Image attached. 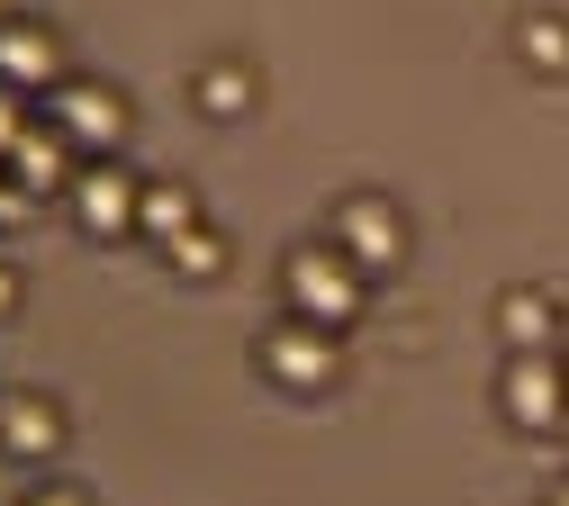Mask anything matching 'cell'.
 I'll use <instances>...</instances> for the list:
<instances>
[{"mask_svg": "<svg viewBox=\"0 0 569 506\" xmlns=\"http://www.w3.org/2000/svg\"><path fill=\"white\" fill-rule=\"evenodd\" d=\"M551 506H569V479H551Z\"/></svg>", "mask_w": 569, "mask_h": 506, "instance_id": "obj_19", "label": "cell"}, {"mask_svg": "<svg viewBox=\"0 0 569 506\" xmlns=\"http://www.w3.org/2000/svg\"><path fill=\"white\" fill-rule=\"evenodd\" d=\"M280 299L343 335V326H362V308H371V271L352 262L335 236H317V245H299L290 262H280Z\"/></svg>", "mask_w": 569, "mask_h": 506, "instance_id": "obj_1", "label": "cell"}, {"mask_svg": "<svg viewBox=\"0 0 569 506\" xmlns=\"http://www.w3.org/2000/svg\"><path fill=\"white\" fill-rule=\"evenodd\" d=\"M253 371H262L280 398H317V389H335V371H343V335L290 308L280 326H262V344H253Z\"/></svg>", "mask_w": 569, "mask_h": 506, "instance_id": "obj_2", "label": "cell"}, {"mask_svg": "<svg viewBox=\"0 0 569 506\" xmlns=\"http://www.w3.org/2000/svg\"><path fill=\"white\" fill-rule=\"evenodd\" d=\"M73 155H82V145L63 136L54 118H46V127L28 118V136L10 145V163H0V172H10V181H19L28 199H46V190H73Z\"/></svg>", "mask_w": 569, "mask_h": 506, "instance_id": "obj_7", "label": "cell"}, {"mask_svg": "<svg viewBox=\"0 0 569 506\" xmlns=\"http://www.w3.org/2000/svg\"><path fill=\"white\" fill-rule=\"evenodd\" d=\"M190 109H208V118L262 109V72H253V63H199V72H190Z\"/></svg>", "mask_w": 569, "mask_h": 506, "instance_id": "obj_10", "label": "cell"}, {"mask_svg": "<svg viewBox=\"0 0 569 506\" xmlns=\"http://www.w3.org/2000/svg\"><path fill=\"white\" fill-rule=\"evenodd\" d=\"M28 91H10V82H0V163H10V145L28 136V109H19Z\"/></svg>", "mask_w": 569, "mask_h": 506, "instance_id": "obj_15", "label": "cell"}, {"mask_svg": "<svg viewBox=\"0 0 569 506\" xmlns=\"http://www.w3.org/2000/svg\"><path fill=\"white\" fill-rule=\"evenodd\" d=\"M19 506H82V497H73V488H28Z\"/></svg>", "mask_w": 569, "mask_h": 506, "instance_id": "obj_16", "label": "cell"}, {"mask_svg": "<svg viewBox=\"0 0 569 506\" xmlns=\"http://www.w3.org/2000/svg\"><path fill=\"white\" fill-rule=\"evenodd\" d=\"M46 118L73 136L82 155H118V136H127V100H118L109 82H73V72L46 91Z\"/></svg>", "mask_w": 569, "mask_h": 506, "instance_id": "obj_5", "label": "cell"}, {"mask_svg": "<svg viewBox=\"0 0 569 506\" xmlns=\"http://www.w3.org/2000/svg\"><path fill=\"white\" fill-rule=\"evenodd\" d=\"M560 326H569V299H560Z\"/></svg>", "mask_w": 569, "mask_h": 506, "instance_id": "obj_20", "label": "cell"}, {"mask_svg": "<svg viewBox=\"0 0 569 506\" xmlns=\"http://www.w3.org/2000/svg\"><path fill=\"white\" fill-rule=\"evenodd\" d=\"M63 444V416L46 398H0V453H19V462H46Z\"/></svg>", "mask_w": 569, "mask_h": 506, "instance_id": "obj_11", "label": "cell"}, {"mask_svg": "<svg viewBox=\"0 0 569 506\" xmlns=\"http://www.w3.org/2000/svg\"><path fill=\"white\" fill-rule=\"evenodd\" d=\"M497 335H507V353H551L569 326H560V299L551 289H507V299H497Z\"/></svg>", "mask_w": 569, "mask_h": 506, "instance_id": "obj_9", "label": "cell"}, {"mask_svg": "<svg viewBox=\"0 0 569 506\" xmlns=\"http://www.w3.org/2000/svg\"><path fill=\"white\" fill-rule=\"evenodd\" d=\"M0 82L10 91H54L63 82V46L28 19H0Z\"/></svg>", "mask_w": 569, "mask_h": 506, "instance_id": "obj_8", "label": "cell"}, {"mask_svg": "<svg viewBox=\"0 0 569 506\" xmlns=\"http://www.w3.org/2000/svg\"><path fill=\"white\" fill-rule=\"evenodd\" d=\"M19 208H28V190H19V181H0V217H19Z\"/></svg>", "mask_w": 569, "mask_h": 506, "instance_id": "obj_18", "label": "cell"}, {"mask_svg": "<svg viewBox=\"0 0 569 506\" xmlns=\"http://www.w3.org/2000/svg\"><path fill=\"white\" fill-rule=\"evenodd\" d=\"M497 407H507L516 434L569 425V361L560 353H507V371H497Z\"/></svg>", "mask_w": 569, "mask_h": 506, "instance_id": "obj_4", "label": "cell"}, {"mask_svg": "<svg viewBox=\"0 0 569 506\" xmlns=\"http://www.w3.org/2000/svg\"><path fill=\"white\" fill-rule=\"evenodd\" d=\"M0 19H10V0H0Z\"/></svg>", "mask_w": 569, "mask_h": 506, "instance_id": "obj_21", "label": "cell"}, {"mask_svg": "<svg viewBox=\"0 0 569 506\" xmlns=\"http://www.w3.org/2000/svg\"><path fill=\"white\" fill-rule=\"evenodd\" d=\"M181 227H199V190L190 181H146V208H136V236H181Z\"/></svg>", "mask_w": 569, "mask_h": 506, "instance_id": "obj_12", "label": "cell"}, {"mask_svg": "<svg viewBox=\"0 0 569 506\" xmlns=\"http://www.w3.org/2000/svg\"><path fill=\"white\" fill-rule=\"evenodd\" d=\"M516 54H525V72H569V19L560 10L516 19Z\"/></svg>", "mask_w": 569, "mask_h": 506, "instance_id": "obj_13", "label": "cell"}, {"mask_svg": "<svg viewBox=\"0 0 569 506\" xmlns=\"http://www.w3.org/2000/svg\"><path fill=\"white\" fill-rule=\"evenodd\" d=\"M326 236H335L352 262H362L371 280H380V271H398V262H407V208H398L389 190H343V199L326 208Z\"/></svg>", "mask_w": 569, "mask_h": 506, "instance_id": "obj_3", "label": "cell"}, {"mask_svg": "<svg viewBox=\"0 0 569 506\" xmlns=\"http://www.w3.org/2000/svg\"><path fill=\"white\" fill-rule=\"evenodd\" d=\"M63 199H73L82 236H136V208H146V181H136V172H118V163H82Z\"/></svg>", "mask_w": 569, "mask_h": 506, "instance_id": "obj_6", "label": "cell"}, {"mask_svg": "<svg viewBox=\"0 0 569 506\" xmlns=\"http://www.w3.org/2000/svg\"><path fill=\"white\" fill-rule=\"evenodd\" d=\"M10 308H19V271L0 262V317H10Z\"/></svg>", "mask_w": 569, "mask_h": 506, "instance_id": "obj_17", "label": "cell"}, {"mask_svg": "<svg viewBox=\"0 0 569 506\" xmlns=\"http://www.w3.org/2000/svg\"><path fill=\"white\" fill-rule=\"evenodd\" d=\"M163 262H172L181 280H218V271H227V236H218V227H208V217H199V227L163 236Z\"/></svg>", "mask_w": 569, "mask_h": 506, "instance_id": "obj_14", "label": "cell"}, {"mask_svg": "<svg viewBox=\"0 0 569 506\" xmlns=\"http://www.w3.org/2000/svg\"><path fill=\"white\" fill-rule=\"evenodd\" d=\"M560 361H569V353H560Z\"/></svg>", "mask_w": 569, "mask_h": 506, "instance_id": "obj_22", "label": "cell"}]
</instances>
